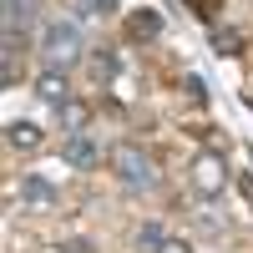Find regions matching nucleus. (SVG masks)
<instances>
[{
  "label": "nucleus",
  "mask_w": 253,
  "mask_h": 253,
  "mask_svg": "<svg viewBox=\"0 0 253 253\" xmlns=\"http://www.w3.org/2000/svg\"><path fill=\"white\" fill-rule=\"evenodd\" d=\"M41 51H46L51 71L56 66H71V61L81 56V31L71 26V20H56V26H46V36H41Z\"/></svg>",
  "instance_id": "f257e3e1"
},
{
  "label": "nucleus",
  "mask_w": 253,
  "mask_h": 253,
  "mask_svg": "<svg viewBox=\"0 0 253 253\" xmlns=\"http://www.w3.org/2000/svg\"><path fill=\"white\" fill-rule=\"evenodd\" d=\"M117 172H122L126 187H142V193L157 187V162L147 152H137V147H117Z\"/></svg>",
  "instance_id": "f03ea898"
},
{
  "label": "nucleus",
  "mask_w": 253,
  "mask_h": 253,
  "mask_svg": "<svg viewBox=\"0 0 253 253\" xmlns=\"http://www.w3.org/2000/svg\"><path fill=\"white\" fill-rule=\"evenodd\" d=\"M66 162L86 172V167H96V162H101V147H96L86 132H71V142H66Z\"/></svg>",
  "instance_id": "7ed1b4c3"
},
{
  "label": "nucleus",
  "mask_w": 253,
  "mask_h": 253,
  "mask_svg": "<svg viewBox=\"0 0 253 253\" xmlns=\"http://www.w3.org/2000/svg\"><path fill=\"white\" fill-rule=\"evenodd\" d=\"M36 91H41V101H51V107H71V91H66V76L61 71H41Z\"/></svg>",
  "instance_id": "20e7f679"
},
{
  "label": "nucleus",
  "mask_w": 253,
  "mask_h": 253,
  "mask_svg": "<svg viewBox=\"0 0 253 253\" xmlns=\"http://www.w3.org/2000/svg\"><path fill=\"white\" fill-rule=\"evenodd\" d=\"M5 142L15 147V152H36V147H41V126L36 122H10L5 126Z\"/></svg>",
  "instance_id": "39448f33"
},
{
  "label": "nucleus",
  "mask_w": 253,
  "mask_h": 253,
  "mask_svg": "<svg viewBox=\"0 0 253 253\" xmlns=\"http://www.w3.org/2000/svg\"><path fill=\"white\" fill-rule=\"evenodd\" d=\"M198 187L203 193H223V157H198Z\"/></svg>",
  "instance_id": "423d86ee"
},
{
  "label": "nucleus",
  "mask_w": 253,
  "mask_h": 253,
  "mask_svg": "<svg viewBox=\"0 0 253 253\" xmlns=\"http://www.w3.org/2000/svg\"><path fill=\"white\" fill-rule=\"evenodd\" d=\"M167 243V233H162V223H142V233H137V248L142 253H157Z\"/></svg>",
  "instance_id": "0eeeda50"
},
{
  "label": "nucleus",
  "mask_w": 253,
  "mask_h": 253,
  "mask_svg": "<svg viewBox=\"0 0 253 253\" xmlns=\"http://www.w3.org/2000/svg\"><path fill=\"white\" fill-rule=\"evenodd\" d=\"M26 20H31V10H26V0H5V31L15 36L20 26H26Z\"/></svg>",
  "instance_id": "6e6552de"
},
{
  "label": "nucleus",
  "mask_w": 253,
  "mask_h": 253,
  "mask_svg": "<svg viewBox=\"0 0 253 253\" xmlns=\"http://www.w3.org/2000/svg\"><path fill=\"white\" fill-rule=\"evenodd\" d=\"M157 31H162L157 10H142V15H132V36H157Z\"/></svg>",
  "instance_id": "1a4fd4ad"
},
{
  "label": "nucleus",
  "mask_w": 253,
  "mask_h": 253,
  "mask_svg": "<svg viewBox=\"0 0 253 253\" xmlns=\"http://www.w3.org/2000/svg\"><path fill=\"white\" fill-rule=\"evenodd\" d=\"M76 5H81V15H107L117 0H76Z\"/></svg>",
  "instance_id": "9d476101"
},
{
  "label": "nucleus",
  "mask_w": 253,
  "mask_h": 253,
  "mask_svg": "<svg viewBox=\"0 0 253 253\" xmlns=\"http://www.w3.org/2000/svg\"><path fill=\"white\" fill-rule=\"evenodd\" d=\"M26 198H36V203H46V198H51V182H41V177H31V182H26Z\"/></svg>",
  "instance_id": "9b49d317"
},
{
  "label": "nucleus",
  "mask_w": 253,
  "mask_h": 253,
  "mask_svg": "<svg viewBox=\"0 0 253 253\" xmlns=\"http://www.w3.org/2000/svg\"><path fill=\"white\" fill-rule=\"evenodd\" d=\"M218 51H223V56H238V36L223 31V36H218Z\"/></svg>",
  "instance_id": "f8f14e48"
},
{
  "label": "nucleus",
  "mask_w": 253,
  "mask_h": 253,
  "mask_svg": "<svg viewBox=\"0 0 253 253\" xmlns=\"http://www.w3.org/2000/svg\"><path fill=\"white\" fill-rule=\"evenodd\" d=\"M157 253H187V243H177V238H167V243H162Z\"/></svg>",
  "instance_id": "ddd939ff"
}]
</instances>
